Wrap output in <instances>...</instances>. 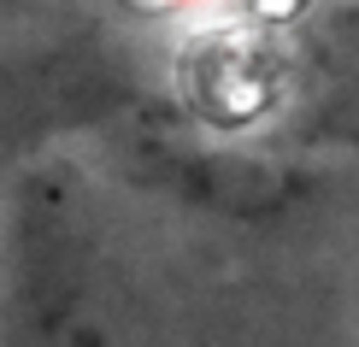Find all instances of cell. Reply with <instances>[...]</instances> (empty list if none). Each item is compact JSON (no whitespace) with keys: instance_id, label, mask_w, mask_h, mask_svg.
<instances>
[{"instance_id":"7a4b0ae2","label":"cell","mask_w":359,"mask_h":347,"mask_svg":"<svg viewBox=\"0 0 359 347\" xmlns=\"http://www.w3.org/2000/svg\"><path fill=\"white\" fill-rule=\"evenodd\" d=\"M353 318H359V277H353Z\"/></svg>"},{"instance_id":"6da1fadb","label":"cell","mask_w":359,"mask_h":347,"mask_svg":"<svg viewBox=\"0 0 359 347\" xmlns=\"http://www.w3.org/2000/svg\"><path fill=\"white\" fill-rule=\"evenodd\" d=\"M0 347H136V283L71 159L0 189Z\"/></svg>"}]
</instances>
